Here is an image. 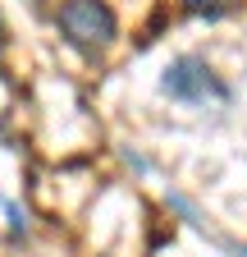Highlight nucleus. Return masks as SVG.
<instances>
[{"label":"nucleus","mask_w":247,"mask_h":257,"mask_svg":"<svg viewBox=\"0 0 247 257\" xmlns=\"http://www.w3.org/2000/svg\"><path fill=\"white\" fill-rule=\"evenodd\" d=\"M55 23H60V32H64L78 51H87V55L114 42V14H110L106 0H64L60 14H55Z\"/></svg>","instance_id":"f03ea898"},{"label":"nucleus","mask_w":247,"mask_h":257,"mask_svg":"<svg viewBox=\"0 0 247 257\" xmlns=\"http://www.w3.org/2000/svg\"><path fill=\"white\" fill-rule=\"evenodd\" d=\"M5 216H10V230H14V239H23V234H28V211H23L18 202H5Z\"/></svg>","instance_id":"7ed1b4c3"},{"label":"nucleus","mask_w":247,"mask_h":257,"mask_svg":"<svg viewBox=\"0 0 247 257\" xmlns=\"http://www.w3.org/2000/svg\"><path fill=\"white\" fill-rule=\"evenodd\" d=\"M160 92L174 96V101H188V106H206V101L229 106L234 101L229 83L215 78V69H210L202 55H178V60H170L165 74H160Z\"/></svg>","instance_id":"f257e3e1"},{"label":"nucleus","mask_w":247,"mask_h":257,"mask_svg":"<svg viewBox=\"0 0 247 257\" xmlns=\"http://www.w3.org/2000/svg\"><path fill=\"white\" fill-rule=\"evenodd\" d=\"M188 10H192V14H206V19H220V14H224L220 0H188Z\"/></svg>","instance_id":"20e7f679"}]
</instances>
